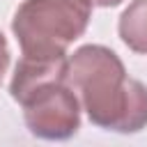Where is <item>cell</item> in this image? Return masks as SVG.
Masks as SVG:
<instances>
[{
    "label": "cell",
    "mask_w": 147,
    "mask_h": 147,
    "mask_svg": "<svg viewBox=\"0 0 147 147\" xmlns=\"http://www.w3.org/2000/svg\"><path fill=\"white\" fill-rule=\"evenodd\" d=\"M67 83L94 126L117 133L147 126V87L126 74L115 51L101 44L76 48L67 57Z\"/></svg>",
    "instance_id": "6da1fadb"
},
{
    "label": "cell",
    "mask_w": 147,
    "mask_h": 147,
    "mask_svg": "<svg viewBox=\"0 0 147 147\" xmlns=\"http://www.w3.org/2000/svg\"><path fill=\"white\" fill-rule=\"evenodd\" d=\"M9 94L23 108L25 126L41 140H69L80 129V101L67 83V55L28 57L14 69Z\"/></svg>",
    "instance_id": "7a4b0ae2"
},
{
    "label": "cell",
    "mask_w": 147,
    "mask_h": 147,
    "mask_svg": "<svg viewBox=\"0 0 147 147\" xmlns=\"http://www.w3.org/2000/svg\"><path fill=\"white\" fill-rule=\"evenodd\" d=\"M92 0H23L11 32L28 57H62L83 37L92 18Z\"/></svg>",
    "instance_id": "3957f363"
},
{
    "label": "cell",
    "mask_w": 147,
    "mask_h": 147,
    "mask_svg": "<svg viewBox=\"0 0 147 147\" xmlns=\"http://www.w3.org/2000/svg\"><path fill=\"white\" fill-rule=\"evenodd\" d=\"M119 39L140 55H147V0H133L119 16Z\"/></svg>",
    "instance_id": "277c9868"
},
{
    "label": "cell",
    "mask_w": 147,
    "mask_h": 147,
    "mask_svg": "<svg viewBox=\"0 0 147 147\" xmlns=\"http://www.w3.org/2000/svg\"><path fill=\"white\" fill-rule=\"evenodd\" d=\"M7 64H9V46L5 34L0 32V80H2V74L7 71Z\"/></svg>",
    "instance_id": "5b68a950"
},
{
    "label": "cell",
    "mask_w": 147,
    "mask_h": 147,
    "mask_svg": "<svg viewBox=\"0 0 147 147\" xmlns=\"http://www.w3.org/2000/svg\"><path fill=\"white\" fill-rule=\"evenodd\" d=\"M94 5H99V7H117V5H122L124 0H92Z\"/></svg>",
    "instance_id": "8992f818"
}]
</instances>
